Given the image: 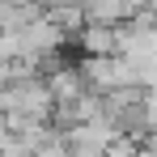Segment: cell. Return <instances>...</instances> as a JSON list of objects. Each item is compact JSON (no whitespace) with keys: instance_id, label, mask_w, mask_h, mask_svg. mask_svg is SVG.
Returning a JSON list of instances; mask_svg holds the SVG:
<instances>
[{"instance_id":"obj_4","label":"cell","mask_w":157,"mask_h":157,"mask_svg":"<svg viewBox=\"0 0 157 157\" xmlns=\"http://www.w3.org/2000/svg\"><path fill=\"white\" fill-rule=\"evenodd\" d=\"M43 77H47V85H51V94H55V106H72L77 98L89 94V81L81 72V64H55Z\"/></svg>"},{"instance_id":"obj_6","label":"cell","mask_w":157,"mask_h":157,"mask_svg":"<svg viewBox=\"0 0 157 157\" xmlns=\"http://www.w3.org/2000/svg\"><path fill=\"white\" fill-rule=\"evenodd\" d=\"M34 157H72V149H68V140H64V132H59L51 144H43V149H38Z\"/></svg>"},{"instance_id":"obj_3","label":"cell","mask_w":157,"mask_h":157,"mask_svg":"<svg viewBox=\"0 0 157 157\" xmlns=\"http://www.w3.org/2000/svg\"><path fill=\"white\" fill-rule=\"evenodd\" d=\"M17 43H21V59L38 68V59H55V51L68 43V30L59 26L55 17H38V21H30L26 30H17Z\"/></svg>"},{"instance_id":"obj_1","label":"cell","mask_w":157,"mask_h":157,"mask_svg":"<svg viewBox=\"0 0 157 157\" xmlns=\"http://www.w3.org/2000/svg\"><path fill=\"white\" fill-rule=\"evenodd\" d=\"M0 110L4 119H55V94L43 72H26V77L0 85Z\"/></svg>"},{"instance_id":"obj_7","label":"cell","mask_w":157,"mask_h":157,"mask_svg":"<svg viewBox=\"0 0 157 157\" xmlns=\"http://www.w3.org/2000/svg\"><path fill=\"white\" fill-rule=\"evenodd\" d=\"M149 140H157V132H153V136H149Z\"/></svg>"},{"instance_id":"obj_5","label":"cell","mask_w":157,"mask_h":157,"mask_svg":"<svg viewBox=\"0 0 157 157\" xmlns=\"http://www.w3.org/2000/svg\"><path fill=\"white\" fill-rule=\"evenodd\" d=\"M81 51L85 55H115L119 51V26H102V21H89V26L77 34Z\"/></svg>"},{"instance_id":"obj_2","label":"cell","mask_w":157,"mask_h":157,"mask_svg":"<svg viewBox=\"0 0 157 157\" xmlns=\"http://www.w3.org/2000/svg\"><path fill=\"white\" fill-rule=\"evenodd\" d=\"M81 72H85L94 94H110V89L136 85V64L123 51H115V55H81Z\"/></svg>"}]
</instances>
